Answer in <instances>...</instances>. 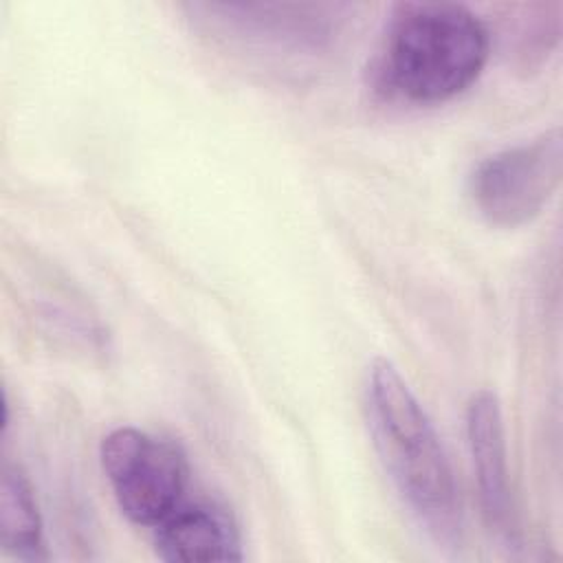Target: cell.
Wrapping results in <instances>:
<instances>
[{
  "mask_svg": "<svg viewBox=\"0 0 563 563\" xmlns=\"http://www.w3.org/2000/svg\"><path fill=\"white\" fill-rule=\"evenodd\" d=\"M367 418L378 455L418 523L444 548H457L462 506L453 468L420 400L387 358L367 372Z\"/></svg>",
  "mask_w": 563,
  "mask_h": 563,
  "instance_id": "cell-1",
  "label": "cell"
},
{
  "mask_svg": "<svg viewBox=\"0 0 563 563\" xmlns=\"http://www.w3.org/2000/svg\"><path fill=\"white\" fill-rule=\"evenodd\" d=\"M488 53V29L466 4L407 0L389 11L374 79L391 97L442 103L482 75Z\"/></svg>",
  "mask_w": 563,
  "mask_h": 563,
  "instance_id": "cell-2",
  "label": "cell"
},
{
  "mask_svg": "<svg viewBox=\"0 0 563 563\" xmlns=\"http://www.w3.org/2000/svg\"><path fill=\"white\" fill-rule=\"evenodd\" d=\"M561 176L563 136L561 128H552L482 158L468 176V196L488 224L517 229L543 211Z\"/></svg>",
  "mask_w": 563,
  "mask_h": 563,
  "instance_id": "cell-3",
  "label": "cell"
},
{
  "mask_svg": "<svg viewBox=\"0 0 563 563\" xmlns=\"http://www.w3.org/2000/svg\"><path fill=\"white\" fill-rule=\"evenodd\" d=\"M99 457L117 506L132 523L154 528L183 501L189 466L174 442L117 427L103 435Z\"/></svg>",
  "mask_w": 563,
  "mask_h": 563,
  "instance_id": "cell-4",
  "label": "cell"
},
{
  "mask_svg": "<svg viewBox=\"0 0 563 563\" xmlns=\"http://www.w3.org/2000/svg\"><path fill=\"white\" fill-rule=\"evenodd\" d=\"M466 438L486 526L506 543H515L517 526L508 482L501 405L495 391L479 389L466 405Z\"/></svg>",
  "mask_w": 563,
  "mask_h": 563,
  "instance_id": "cell-5",
  "label": "cell"
},
{
  "mask_svg": "<svg viewBox=\"0 0 563 563\" xmlns=\"http://www.w3.org/2000/svg\"><path fill=\"white\" fill-rule=\"evenodd\" d=\"M154 552L167 563L242 561V539L231 512L216 501H180L154 526Z\"/></svg>",
  "mask_w": 563,
  "mask_h": 563,
  "instance_id": "cell-6",
  "label": "cell"
},
{
  "mask_svg": "<svg viewBox=\"0 0 563 563\" xmlns=\"http://www.w3.org/2000/svg\"><path fill=\"white\" fill-rule=\"evenodd\" d=\"M0 548L18 561H44V523L33 486L20 466L7 464L0 477Z\"/></svg>",
  "mask_w": 563,
  "mask_h": 563,
  "instance_id": "cell-7",
  "label": "cell"
}]
</instances>
